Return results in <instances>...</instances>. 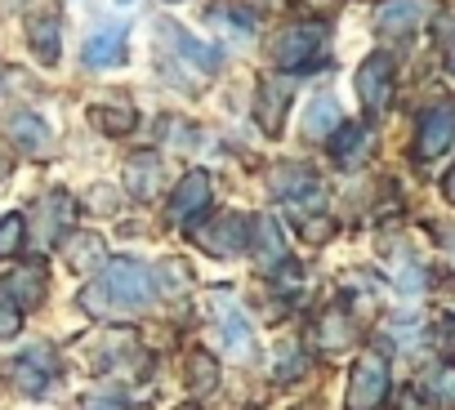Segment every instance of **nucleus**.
<instances>
[{
  "instance_id": "nucleus-1",
  "label": "nucleus",
  "mask_w": 455,
  "mask_h": 410,
  "mask_svg": "<svg viewBox=\"0 0 455 410\" xmlns=\"http://www.w3.org/2000/svg\"><path fill=\"white\" fill-rule=\"evenodd\" d=\"M90 317H116V312H139L156 304V272L139 259H108L99 281L81 290L76 299Z\"/></svg>"
},
{
  "instance_id": "nucleus-2",
  "label": "nucleus",
  "mask_w": 455,
  "mask_h": 410,
  "mask_svg": "<svg viewBox=\"0 0 455 410\" xmlns=\"http://www.w3.org/2000/svg\"><path fill=\"white\" fill-rule=\"evenodd\" d=\"M326 54V28L322 23H295L273 41V63L282 72H308Z\"/></svg>"
},
{
  "instance_id": "nucleus-3",
  "label": "nucleus",
  "mask_w": 455,
  "mask_h": 410,
  "mask_svg": "<svg viewBox=\"0 0 455 410\" xmlns=\"http://www.w3.org/2000/svg\"><path fill=\"white\" fill-rule=\"evenodd\" d=\"M388 361L379 352H366L357 357L353 375H348V410H379L384 397H388Z\"/></svg>"
},
{
  "instance_id": "nucleus-4",
  "label": "nucleus",
  "mask_w": 455,
  "mask_h": 410,
  "mask_svg": "<svg viewBox=\"0 0 455 410\" xmlns=\"http://www.w3.org/2000/svg\"><path fill=\"white\" fill-rule=\"evenodd\" d=\"M353 85H357V99H362L366 116H379V112L393 103V59H388L384 50H375V54L357 67Z\"/></svg>"
},
{
  "instance_id": "nucleus-5",
  "label": "nucleus",
  "mask_w": 455,
  "mask_h": 410,
  "mask_svg": "<svg viewBox=\"0 0 455 410\" xmlns=\"http://www.w3.org/2000/svg\"><path fill=\"white\" fill-rule=\"evenodd\" d=\"M451 143H455V103L424 107L419 112V130H415V156L419 161H437Z\"/></svg>"
},
{
  "instance_id": "nucleus-6",
  "label": "nucleus",
  "mask_w": 455,
  "mask_h": 410,
  "mask_svg": "<svg viewBox=\"0 0 455 410\" xmlns=\"http://www.w3.org/2000/svg\"><path fill=\"white\" fill-rule=\"evenodd\" d=\"M210 196H214V183H210V174H205V170L183 174V178H179V187H174V196H170V224L192 228V224L210 210Z\"/></svg>"
},
{
  "instance_id": "nucleus-7",
  "label": "nucleus",
  "mask_w": 455,
  "mask_h": 410,
  "mask_svg": "<svg viewBox=\"0 0 455 410\" xmlns=\"http://www.w3.org/2000/svg\"><path fill=\"white\" fill-rule=\"evenodd\" d=\"M251 233H255V219H246V215H223V219H214V228L196 233V241H201L205 250L223 255V259H233V255H246V250H251Z\"/></svg>"
},
{
  "instance_id": "nucleus-8",
  "label": "nucleus",
  "mask_w": 455,
  "mask_h": 410,
  "mask_svg": "<svg viewBox=\"0 0 455 410\" xmlns=\"http://www.w3.org/2000/svg\"><path fill=\"white\" fill-rule=\"evenodd\" d=\"M268 192L273 196H286V201H322V178H317V170L313 165H299V161H291V165H277V170H268Z\"/></svg>"
},
{
  "instance_id": "nucleus-9",
  "label": "nucleus",
  "mask_w": 455,
  "mask_h": 410,
  "mask_svg": "<svg viewBox=\"0 0 455 410\" xmlns=\"http://www.w3.org/2000/svg\"><path fill=\"white\" fill-rule=\"evenodd\" d=\"M428 14H433V0H384L375 10V32L379 36H411Z\"/></svg>"
},
{
  "instance_id": "nucleus-10",
  "label": "nucleus",
  "mask_w": 455,
  "mask_h": 410,
  "mask_svg": "<svg viewBox=\"0 0 455 410\" xmlns=\"http://www.w3.org/2000/svg\"><path fill=\"white\" fill-rule=\"evenodd\" d=\"M125 32H130L125 23H99V28L90 32L81 59H85L90 67H116V63H125Z\"/></svg>"
},
{
  "instance_id": "nucleus-11",
  "label": "nucleus",
  "mask_w": 455,
  "mask_h": 410,
  "mask_svg": "<svg viewBox=\"0 0 455 410\" xmlns=\"http://www.w3.org/2000/svg\"><path fill=\"white\" fill-rule=\"evenodd\" d=\"M326 143H331V156H335L339 165H362V161L371 156L375 134H371L366 121H339V130H335Z\"/></svg>"
},
{
  "instance_id": "nucleus-12",
  "label": "nucleus",
  "mask_w": 455,
  "mask_h": 410,
  "mask_svg": "<svg viewBox=\"0 0 455 410\" xmlns=\"http://www.w3.org/2000/svg\"><path fill=\"white\" fill-rule=\"evenodd\" d=\"M45 268L41 264H23V268H14L5 281H0V290H5V299L23 312V308H36L41 299H45Z\"/></svg>"
},
{
  "instance_id": "nucleus-13",
  "label": "nucleus",
  "mask_w": 455,
  "mask_h": 410,
  "mask_svg": "<svg viewBox=\"0 0 455 410\" xmlns=\"http://www.w3.org/2000/svg\"><path fill=\"white\" fill-rule=\"evenodd\" d=\"M54 379V361H50V348H28L19 361H14V388L23 397H41Z\"/></svg>"
},
{
  "instance_id": "nucleus-14",
  "label": "nucleus",
  "mask_w": 455,
  "mask_h": 410,
  "mask_svg": "<svg viewBox=\"0 0 455 410\" xmlns=\"http://www.w3.org/2000/svg\"><path fill=\"white\" fill-rule=\"evenodd\" d=\"M36 215H41V246H59L63 233H72V215H76V205L68 192H50L41 196L36 205Z\"/></svg>"
},
{
  "instance_id": "nucleus-15",
  "label": "nucleus",
  "mask_w": 455,
  "mask_h": 410,
  "mask_svg": "<svg viewBox=\"0 0 455 410\" xmlns=\"http://www.w3.org/2000/svg\"><path fill=\"white\" fill-rule=\"evenodd\" d=\"M255 112H259V125H264V134H282V112H286V103H291V81H282V76H264L259 81V90H255Z\"/></svg>"
},
{
  "instance_id": "nucleus-16",
  "label": "nucleus",
  "mask_w": 455,
  "mask_h": 410,
  "mask_svg": "<svg viewBox=\"0 0 455 410\" xmlns=\"http://www.w3.org/2000/svg\"><path fill=\"white\" fill-rule=\"evenodd\" d=\"M161 183H165V170H161V156L156 152H139V156L125 161V187H130V196L152 201L161 192Z\"/></svg>"
},
{
  "instance_id": "nucleus-17",
  "label": "nucleus",
  "mask_w": 455,
  "mask_h": 410,
  "mask_svg": "<svg viewBox=\"0 0 455 410\" xmlns=\"http://www.w3.org/2000/svg\"><path fill=\"white\" fill-rule=\"evenodd\" d=\"M156 32L170 41V50H179L183 59H192L201 72H214V67H219V59H223L214 45H201L192 32H183V28H179V23H170V19H161V23H156Z\"/></svg>"
},
{
  "instance_id": "nucleus-18",
  "label": "nucleus",
  "mask_w": 455,
  "mask_h": 410,
  "mask_svg": "<svg viewBox=\"0 0 455 410\" xmlns=\"http://www.w3.org/2000/svg\"><path fill=\"white\" fill-rule=\"evenodd\" d=\"M5 138L14 143V147H23V152H41L45 143H50V125L36 116V112H14V116H5Z\"/></svg>"
},
{
  "instance_id": "nucleus-19",
  "label": "nucleus",
  "mask_w": 455,
  "mask_h": 410,
  "mask_svg": "<svg viewBox=\"0 0 455 410\" xmlns=\"http://www.w3.org/2000/svg\"><path fill=\"white\" fill-rule=\"evenodd\" d=\"M219 335H223L228 357H237V361H251V357H255V330H251V321H246L237 308H223V326H219Z\"/></svg>"
},
{
  "instance_id": "nucleus-20",
  "label": "nucleus",
  "mask_w": 455,
  "mask_h": 410,
  "mask_svg": "<svg viewBox=\"0 0 455 410\" xmlns=\"http://www.w3.org/2000/svg\"><path fill=\"white\" fill-rule=\"evenodd\" d=\"M28 36H32V54L45 67H54L59 63V41H63V19L59 14H41V19L28 23Z\"/></svg>"
},
{
  "instance_id": "nucleus-21",
  "label": "nucleus",
  "mask_w": 455,
  "mask_h": 410,
  "mask_svg": "<svg viewBox=\"0 0 455 410\" xmlns=\"http://www.w3.org/2000/svg\"><path fill=\"white\" fill-rule=\"evenodd\" d=\"M357 339V326H353V317L335 304V308H326L322 312V321H317V343H322V352H339V348H348Z\"/></svg>"
},
{
  "instance_id": "nucleus-22",
  "label": "nucleus",
  "mask_w": 455,
  "mask_h": 410,
  "mask_svg": "<svg viewBox=\"0 0 455 410\" xmlns=\"http://www.w3.org/2000/svg\"><path fill=\"white\" fill-rule=\"evenodd\" d=\"M251 250H259V264L264 268H277L286 264V241H282V228L273 219H255V233H251Z\"/></svg>"
},
{
  "instance_id": "nucleus-23",
  "label": "nucleus",
  "mask_w": 455,
  "mask_h": 410,
  "mask_svg": "<svg viewBox=\"0 0 455 410\" xmlns=\"http://www.w3.org/2000/svg\"><path fill=\"white\" fill-rule=\"evenodd\" d=\"M335 130H339V103L331 94H317L304 116V138H331Z\"/></svg>"
},
{
  "instance_id": "nucleus-24",
  "label": "nucleus",
  "mask_w": 455,
  "mask_h": 410,
  "mask_svg": "<svg viewBox=\"0 0 455 410\" xmlns=\"http://www.w3.org/2000/svg\"><path fill=\"white\" fill-rule=\"evenodd\" d=\"M103 237L99 233H72L68 241H63V255H68V264L76 268V272H90L99 259H103Z\"/></svg>"
},
{
  "instance_id": "nucleus-25",
  "label": "nucleus",
  "mask_w": 455,
  "mask_h": 410,
  "mask_svg": "<svg viewBox=\"0 0 455 410\" xmlns=\"http://www.w3.org/2000/svg\"><path fill=\"white\" fill-rule=\"evenodd\" d=\"M94 125L103 130V134H112V138H121V134H130L134 125H139V112L130 107V103H99L94 107Z\"/></svg>"
},
{
  "instance_id": "nucleus-26",
  "label": "nucleus",
  "mask_w": 455,
  "mask_h": 410,
  "mask_svg": "<svg viewBox=\"0 0 455 410\" xmlns=\"http://www.w3.org/2000/svg\"><path fill=\"white\" fill-rule=\"evenodd\" d=\"M219 388V366H214V357L210 352H192L188 357V392L192 397H205V392H214Z\"/></svg>"
},
{
  "instance_id": "nucleus-27",
  "label": "nucleus",
  "mask_w": 455,
  "mask_h": 410,
  "mask_svg": "<svg viewBox=\"0 0 455 410\" xmlns=\"http://www.w3.org/2000/svg\"><path fill=\"white\" fill-rule=\"evenodd\" d=\"M424 392L437 401V406H455V361H442L424 375Z\"/></svg>"
},
{
  "instance_id": "nucleus-28",
  "label": "nucleus",
  "mask_w": 455,
  "mask_h": 410,
  "mask_svg": "<svg viewBox=\"0 0 455 410\" xmlns=\"http://www.w3.org/2000/svg\"><path fill=\"white\" fill-rule=\"evenodd\" d=\"M23 233H28L23 215H5V219H0V259H10V255L23 250Z\"/></svg>"
},
{
  "instance_id": "nucleus-29",
  "label": "nucleus",
  "mask_w": 455,
  "mask_h": 410,
  "mask_svg": "<svg viewBox=\"0 0 455 410\" xmlns=\"http://www.w3.org/2000/svg\"><path fill=\"white\" fill-rule=\"evenodd\" d=\"M81 410H130V397L116 392V388H108V392H90V397L81 401Z\"/></svg>"
},
{
  "instance_id": "nucleus-30",
  "label": "nucleus",
  "mask_w": 455,
  "mask_h": 410,
  "mask_svg": "<svg viewBox=\"0 0 455 410\" xmlns=\"http://www.w3.org/2000/svg\"><path fill=\"white\" fill-rule=\"evenodd\" d=\"M14 335H19V308L0 290V339H14Z\"/></svg>"
},
{
  "instance_id": "nucleus-31",
  "label": "nucleus",
  "mask_w": 455,
  "mask_h": 410,
  "mask_svg": "<svg viewBox=\"0 0 455 410\" xmlns=\"http://www.w3.org/2000/svg\"><path fill=\"white\" fill-rule=\"evenodd\" d=\"M295 5H299V10H313V14H331L339 0H295Z\"/></svg>"
},
{
  "instance_id": "nucleus-32",
  "label": "nucleus",
  "mask_w": 455,
  "mask_h": 410,
  "mask_svg": "<svg viewBox=\"0 0 455 410\" xmlns=\"http://www.w3.org/2000/svg\"><path fill=\"white\" fill-rule=\"evenodd\" d=\"M442 343H446V352H451V361H455V321H451V317L442 321Z\"/></svg>"
},
{
  "instance_id": "nucleus-33",
  "label": "nucleus",
  "mask_w": 455,
  "mask_h": 410,
  "mask_svg": "<svg viewBox=\"0 0 455 410\" xmlns=\"http://www.w3.org/2000/svg\"><path fill=\"white\" fill-rule=\"evenodd\" d=\"M424 401H428V397H419V392H402V410H428Z\"/></svg>"
},
{
  "instance_id": "nucleus-34",
  "label": "nucleus",
  "mask_w": 455,
  "mask_h": 410,
  "mask_svg": "<svg viewBox=\"0 0 455 410\" xmlns=\"http://www.w3.org/2000/svg\"><path fill=\"white\" fill-rule=\"evenodd\" d=\"M442 192H446V201H451V205H455V165H451V174H446V178H442Z\"/></svg>"
},
{
  "instance_id": "nucleus-35",
  "label": "nucleus",
  "mask_w": 455,
  "mask_h": 410,
  "mask_svg": "<svg viewBox=\"0 0 455 410\" xmlns=\"http://www.w3.org/2000/svg\"><path fill=\"white\" fill-rule=\"evenodd\" d=\"M446 67H451V76H455V45H451V54H446Z\"/></svg>"
},
{
  "instance_id": "nucleus-36",
  "label": "nucleus",
  "mask_w": 455,
  "mask_h": 410,
  "mask_svg": "<svg viewBox=\"0 0 455 410\" xmlns=\"http://www.w3.org/2000/svg\"><path fill=\"white\" fill-rule=\"evenodd\" d=\"M179 410H201V406H179Z\"/></svg>"
},
{
  "instance_id": "nucleus-37",
  "label": "nucleus",
  "mask_w": 455,
  "mask_h": 410,
  "mask_svg": "<svg viewBox=\"0 0 455 410\" xmlns=\"http://www.w3.org/2000/svg\"><path fill=\"white\" fill-rule=\"evenodd\" d=\"M116 5H134V0H116Z\"/></svg>"
}]
</instances>
